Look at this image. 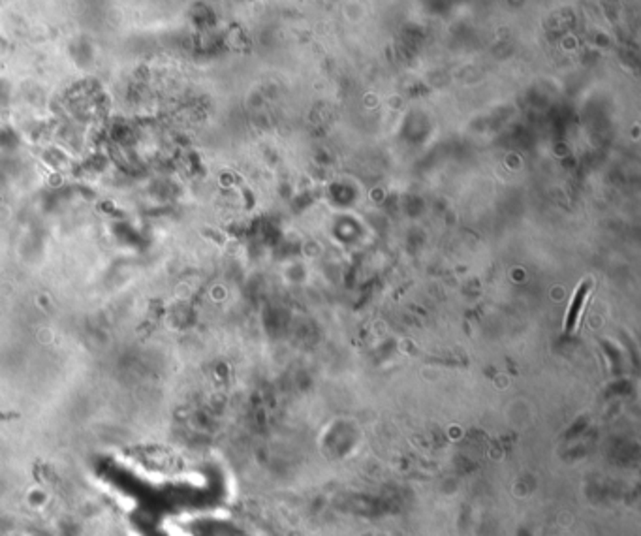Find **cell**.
I'll return each mask as SVG.
<instances>
[{"mask_svg": "<svg viewBox=\"0 0 641 536\" xmlns=\"http://www.w3.org/2000/svg\"><path fill=\"white\" fill-rule=\"evenodd\" d=\"M589 292H591V284L589 283H583L576 290V296L572 299L570 311L568 314H566V320H564V329H566V331H572L574 326H576V322L577 318H579V314H581V309H583L585 299L589 296Z\"/></svg>", "mask_w": 641, "mask_h": 536, "instance_id": "6da1fadb", "label": "cell"}]
</instances>
